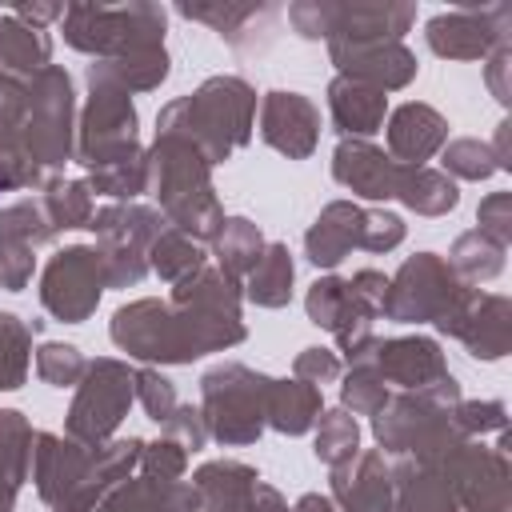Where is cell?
I'll return each mask as SVG.
<instances>
[{"mask_svg":"<svg viewBox=\"0 0 512 512\" xmlns=\"http://www.w3.org/2000/svg\"><path fill=\"white\" fill-rule=\"evenodd\" d=\"M336 376H340V360L328 348H304L296 356V380H304V384H328Z\"/></svg>","mask_w":512,"mask_h":512,"instance_id":"obj_51","label":"cell"},{"mask_svg":"<svg viewBox=\"0 0 512 512\" xmlns=\"http://www.w3.org/2000/svg\"><path fill=\"white\" fill-rule=\"evenodd\" d=\"M104 284H108V276H104V260H100L96 248H64L44 268L40 300H44V308L52 316L76 324L96 308Z\"/></svg>","mask_w":512,"mask_h":512,"instance_id":"obj_14","label":"cell"},{"mask_svg":"<svg viewBox=\"0 0 512 512\" xmlns=\"http://www.w3.org/2000/svg\"><path fill=\"white\" fill-rule=\"evenodd\" d=\"M28 276H32V248L0 244V284L4 288H24Z\"/></svg>","mask_w":512,"mask_h":512,"instance_id":"obj_52","label":"cell"},{"mask_svg":"<svg viewBox=\"0 0 512 512\" xmlns=\"http://www.w3.org/2000/svg\"><path fill=\"white\" fill-rule=\"evenodd\" d=\"M148 264H152L164 280L184 284L188 276H196V272L204 268V252H200L184 232L164 228V232L152 240V248H148Z\"/></svg>","mask_w":512,"mask_h":512,"instance_id":"obj_34","label":"cell"},{"mask_svg":"<svg viewBox=\"0 0 512 512\" xmlns=\"http://www.w3.org/2000/svg\"><path fill=\"white\" fill-rule=\"evenodd\" d=\"M468 296L472 292L452 272V264H444L432 252H420V256L404 260V268L396 272V280H388L384 316H392L400 324H420V320L448 324Z\"/></svg>","mask_w":512,"mask_h":512,"instance_id":"obj_7","label":"cell"},{"mask_svg":"<svg viewBox=\"0 0 512 512\" xmlns=\"http://www.w3.org/2000/svg\"><path fill=\"white\" fill-rule=\"evenodd\" d=\"M104 240V276L108 284H136L148 272V248L164 232V216L140 204H112L104 212H92L88 224Z\"/></svg>","mask_w":512,"mask_h":512,"instance_id":"obj_10","label":"cell"},{"mask_svg":"<svg viewBox=\"0 0 512 512\" xmlns=\"http://www.w3.org/2000/svg\"><path fill=\"white\" fill-rule=\"evenodd\" d=\"M136 392V372H128L120 360H92L80 376V392L68 412V436L100 448L124 420Z\"/></svg>","mask_w":512,"mask_h":512,"instance_id":"obj_9","label":"cell"},{"mask_svg":"<svg viewBox=\"0 0 512 512\" xmlns=\"http://www.w3.org/2000/svg\"><path fill=\"white\" fill-rule=\"evenodd\" d=\"M88 172H92V188L104 196H116V200H132L148 188V156L140 148H132L108 164H96Z\"/></svg>","mask_w":512,"mask_h":512,"instance_id":"obj_35","label":"cell"},{"mask_svg":"<svg viewBox=\"0 0 512 512\" xmlns=\"http://www.w3.org/2000/svg\"><path fill=\"white\" fill-rule=\"evenodd\" d=\"M436 468L468 512H508V460L500 448L456 444Z\"/></svg>","mask_w":512,"mask_h":512,"instance_id":"obj_13","label":"cell"},{"mask_svg":"<svg viewBox=\"0 0 512 512\" xmlns=\"http://www.w3.org/2000/svg\"><path fill=\"white\" fill-rule=\"evenodd\" d=\"M404 240V220L392 216V212H364V224H360V248L368 252H388Z\"/></svg>","mask_w":512,"mask_h":512,"instance_id":"obj_47","label":"cell"},{"mask_svg":"<svg viewBox=\"0 0 512 512\" xmlns=\"http://www.w3.org/2000/svg\"><path fill=\"white\" fill-rule=\"evenodd\" d=\"M288 20L300 36H328V44H384L400 40L416 20L412 4H292Z\"/></svg>","mask_w":512,"mask_h":512,"instance_id":"obj_8","label":"cell"},{"mask_svg":"<svg viewBox=\"0 0 512 512\" xmlns=\"http://www.w3.org/2000/svg\"><path fill=\"white\" fill-rule=\"evenodd\" d=\"M292 296V260L284 244H268L260 252V260L248 272V300L264 304V308H280Z\"/></svg>","mask_w":512,"mask_h":512,"instance_id":"obj_31","label":"cell"},{"mask_svg":"<svg viewBox=\"0 0 512 512\" xmlns=\"http://www.w3.org/2000/svg\"><path fill=\"white\" fill-rule=\"evenodd\" d=\"M296 512H336V504H332L328 496H304V500L296 504Z\"/></svg>","mask_w":512,"mask_h":512,"instance_id":"obj_54","label":"cell"},{"mask_svg":"<svg viewBox=\"0 0 512 512\" xmlns=\"http://www.w3.org/2000/svg\"><path fill=\"white\" fill-rule=\"evenodd\" d=\"M52 236V224L44 216L40 204L32 200H16L8 208H0V244H24V248H36Z\"/></svg>","mask_w":512,"mask_h":512,"instance_id":"obj_40","label":"cell"},{"mask_svg":"<svg viewBox=\"0 0 512 512\" xmlns=\"http://www.w3.org/2000/svg\"><path fill=\"white\" fill-rule=\"evenodd\" d=\"M252 112H256L252 88L236 76H216V80L200 84L192 96L172 100L160 112V132H176V136L192 140L208 164H220V160H228L232 148H240L248 140Z\"/></svg>","mask_w":512,"mask_h":512,"instance_id":"obj_2","label":"cell"},{"mask_svg":"<svg viewBox=\"0 0 512 512\" xmlns=\"http://www.w3.org/2000/svg\"><path fill=\"white\" fill-rule=\"evenodd\" d=\"M504 68H508V44H496V48H492V60H488V84H492V92H496V100H500V104L508 100Z\"/></svg>","mask_w":512,"mask_h":512,"instance_id":"obj_53","label":"cell"},{"mask_svg":"<svg viewBox=\"0 0 512 512\" xmlns=\"http://www.w3.org/2000/svg\"><path fill=\"white\" fill-rule=\"evenodd\" d=\"M148 184L156 188L176 232L200 240H212L220 232L224 212L208 184V160L192 140L176 132H156V148L148 156Z\"/></svg>","mask_w":512,"mask_h":512,"instance_id":"obj_3","label":"cell"},{"mask_svg":"<svg viewBox=\"0 0 512 512\" xmlns=\"http://www.w3.org/2000/svg\"><path fill=\"white\" fill-rule=\"evenodd\" d=\"M204 428L220 444H252L268 424V376L248 372L244 364H220L204 380Z\"/></svg>","mask_w":512,"mask_h":512,"instance_id":"obj_6","label":"cell"},{"mask_svg":"<svg viewBox=\"0 0 512 512\" xmlns=\"http://www.w3.org/2000/svg\"><path fill=\"white\" fill-rule=\"evenodd\" d=\"M136 396H140L144 412H148L156 424H164V420H168V416L180 408L172 380H164L160 372H136Z\"/></svg>","mask_w":512,"mask_h":512,"instance_id":"obj_46","label":"cell"},{"mask_svg":"<svg viewBox=\"0 0 512 512\" xmlns=\"http://www.w3.org/2000/svg\"><path fill=\"white\" fill-rule=\"evenodd\" d=\"M316 416H320L316 384H304V380H272L268 384V412H264V420L276 432L300 436V432H308L316 424Z\"/></svg>","mask_w":512,"mask_h":512,"instance_id":"obj_29","label":"cell"},{"mask_svg":"<svg viewBox=\"0 0 512 512\" xmlns=\"http://www.w3.org/2000/svg\"><path fill=\"white\" fill-rule=\"evenodd\" d=\"M88 84H92V100L80 124V164L96 168L136 148V108L124 88L108 80H92V76Z\"/></svg>","mask_w":512,"mask_h":512,"instance_id":"obj_11","label":"cell"},{"mask_svg":"<svg viewBox=\"0 0 512 512\" xmlns=\"http://www.w3.org/2000/svg\"><path fill=\"white\" fill-rule=\"evenodd\" d=\"M212 240H216L220 272L232 276V280H240L244 272H252V264H256L260 252H264V240H260L256 224H248V220H224Z\"/></svg>","mask_w":512,"mask_h":512,"instance_id":"obj_33","label":"cell"},{"mask_svg":"<svg viewBox=\"0 0 512 512\" xmlns=\"http://www.w3.org/2000/svg\"><path fill=\"white\" fill-rule=\"evenodd\" d=\"M16 116L24 152L36 168H56L72 156V80L64 68L48 64L36 76L20 80Z\"/></svg>","mask_w":512,"mask_h":512,"instance_id":"obj_5","label":"cell"},{"mask_svg":"<svg viewBox=\"0 0 512 512\" xmlns=\"http://www.w3.org/2000/svg\"><path fill=\"white\" fill-rule=\"evenodd\" d=\"M164 432L184 448V452H196L204 440H208V428H204V416L196 412V408H176L168 420H164Z\"/></svg>","mask_w":512,"mask_h":512,"instance_id":"obj_50","label":"cell"},{"mask_svg":"<svg viewBox=\"0 0 512 512\" xmlns=\"http://www.w3.org/2000/svg\"><path fill=\"white\" fill-rule=\"evenodd\" d=\"M40 68H48V36L44 28H32L16 20L12 12H0V76L28 80Z\"/></svg>","mask_w":512,"mask_h":512,"instance_id":"obj_28","label":"cell"},{"mask_svg":"<svg viewBox=\"0 0 512 512\" xmlns=\"http://www.w3.org/2000/svg\"><path fill=\"white\" fill-rule=\"evenodd\" d=\"M40 208H44L52 232H56V228H88V224H92V196H88V184H76V180H52Z\"/></svg>","mask_w":512,"mask_h":512,"instance_id":"obj_37","label":"cell"},{"mask_svg":"<svg viewBox=\"0 0 512 512\" xmlns=\"http://www.w3.org/2000/svg\"><path fill=\"white\" fill-rule=\"evenodd\" d=\"M360 224H364V212L356 204H348V200L328 204L304 236L308 260L316 268H336L352 248H360Z\"/></svg>","mask_w":512,"mask_h":512,"instance_id":"obj_24","label":"cell"},{"mask_svg":"<svg viewBox=\"0 0 512 512\" xmlns=\"http://www.w3.org/2000/svg\"><path fill=\"white\" fill-rule=\"evenodd\" d=\"M328 108H332L336 128L340 132H352V136H372L384 124V92L380 88H368L360 80H348V76H336L332 80Z\"/></svg>","mask_w":512,"mask_h":512,"instance_id":"obj_26","label":"cell"},{"mask_svg":"<svg viewBox=\"0 0 512 512\" xmlns=\"http://www.w3.org/2000/svg\"><path fill=\"white\" fill-rule=\"evenodd\" d=\"M396 196L408 208L424 212V216H440V212L456 208V200H460L456 184L444 172H432V168H404V180H400V192Z\"/></svg>","mask_w":512,"mask_h":512,"instance_id":"obj_32","label":"cell"},{"mask_svg":"<svg viewBox=\"0 0 512 512\" xmlns=\"http://www.w3.org/2000/svg\"><path fill=\"white\" fill-rule=\"evenodd\" d=\"M340 396L352 412H364V416H376L388 404V388H384V380L372 364H352V376L344 380Z\"/></svg>","mask_w":512,"mask_h":512,"instance_id":"obj_43","label":"cell"},{"mask_svg":"<svg viewBox=\"0 0 512 512\" xmlns=\"http://www.w3.org/2000/svg\"><path fill=\"white\" fill-rule=\"evenodd\" d=\"M396 484V504L392 512H456V496L448 488V480L440 476V468L432 464H400L392 472Z\"/></svg>","mask_w":512,"mask_h":512,"instance_id":"obj_27","label":"cell"},{"mask_svg":"<svg viewBox=\"0 0 512 512\" xmlns=\"http://www.w3.org/2000/svg\"><path fill=\"white\" fill-rule=\"evenodd\" d=\"M64 40L100 60H116L140 48H160L164 8L156 4H72L60 16Z\"/></svg>","mask_w":512,"mask_h":512,"instance_id":"obj_4","label":"cell"},{"mask_svg":"<svg viewBox=\"0 0 512 512\" xmlns=\"http://www.w3.org/2000/svg\"><path fill=\"white\" fill-rule=\"evenodd\" d=\"M448 124L428 104H400L388 120V152L404 168H424V160L444 144Z\"/></svg>","mask_w":512,"mask_h":512,"instance_id":"obj_22","label":"cell"},{"mask_svg":"<svg viewBox=\"0 0 512 512\" xmlns=\"http://www.w3.org/2000/svg\"><path fill=\"white\" fill-rule=\"evenodd\" d=\"M32 464V428L20 412H0V488H20Z\"/></svg>","mask_w":512,"mask_h":512,"instance_id":"obj_36","label":"cell"},{"mask_svg":"<svg viewBox=\"0 0 512 512\" xmlns=\"http://www.w3.org/2000/svg\"><path fill=\"white\" fill-rule=\"evenodd\" d=\"M504 268V248L496 240H488L484 232H464L452 248V272L468 276V280H492Z\"/></svg>","mask_w":512,"mask_h":512,"instance_id":"obj_38","label":"cell"},{"mask_svg":"<svg viewBox=\"0 0 512 512\" xmlns=\"http://www.w3.org/2000/svg\"><path fill=\"white\" fill-rule=\"evenodd\" d=\"M332 64L340 68V76L360 80L368 88L392 92L404 88L416 76V56L400 44V40H384V44H328Z\"/></svg>","mask_w":512,"mask_h":512,"instance_id":"obj_16","label":"cell"},{"mask_svg":"<svg viewBox=\"0 0 512 512\" xmlns=\"http://www.w3.org/2000/svg\"><path fill=\"white\" fill-rule=\"evenodd\" d=\"M180 12L188 20H204L212 24L220 36H228L232 44H240V32L252 24V20H264L272 8H256V4H180Z\"/></svg>","mask_w":512,"mask_h":512,"instance_id":"obj_41","label":"cell"},{"mask_svg":"<svg viewBox=\"0 0 512 512\" xmlns=\"http://www.w3.org/2000/svg\"><path fill=\"white\" fill-rule=\"evenodd\" d=\"M332 176L352 188L356 196H368V200H388L400 192V180H404V164H396L392 156H384L380 148L364 144V140H344L332 156Z\"/></svg>","mask_w":512,"mask_h":512,"instance_id":"obj_19","label":"cell"},{"mask_svg":"<svg viewBox=\"0 0 512 512\" xmlns=\"http://www.w3.org/2000/svg\"><path fill=\"white\" fill-rule=\"evenodd\" d=\"M320 428H316V456L328 464V468H340L356 456V444H360V432H356V420L348 412H320L316 416Z\"/></svg>","mask_w":512,"mask_h":512,"instance_id":"obj_39","label":"cell"},{"mask_svg":"<svg viewBox=\"0 0 512 512\" xmlns=\"http://www.w3.org/2000/svg\"><path fill=\"white\" fill-rule=\"evenodd\" d=\"M260 136L292 156V160H304L312 148H316V136H320V112L308 96L300 92H268L264 104H260Z\"/></svg>","mask_w":512,"mask_h":512,"instance_id":"obj_17","label":"cell"},{"mask_svg":"<svg viewBox=\"0 0 512 512\" xmlns=\"http://www.w3.org/2000/svg\"><path fill=\"white\" fill-rule=\"evenodd\" d=\"M96 512H200V500H196L192 484L136 476V480L112 488Z\"/></svg>","mask_w":512,"mask_h":512,"instance_id":"obj_23","label":"cell"},{"mask_svg":"<svg viewBox=\"0 0 512 512\" xmlns=\"http://www.w3.org/2000/svg\"><path fill=\"white\" fill-rule=\"evenodd\" d=\"M36 372H40V380L68 388V384H80V376L88 372V360L72 344H44L36 352Z\"/></svg>","mask_w":512,"mask_h":512,"instance_id":"obj_44","label":"cell"},{"mask_svg":"<svg viewBox=\"0 0 512 512\" xmlns=\"http://www.w3.org/2000/svg\"><path fill=\"white\" fill-rule=\"evenodd\" d=\"M452 420L464 436L468 432H500L504 428V404L500 400H468V404L452 408Z\"/></svg>","mask_w":512,"mask_h":512,"instance_id":"obj_48","label":"cell"},{"mask_svg":"<svg viewBox=\"0 0 512 512\" xmlns=\"http://www.w3.org/2000/svg\"><path fill=\"white\" fill-rule=\"evenodd\" d=\"M24 372H28V328L12 312H0V388H20Z\"/></svg>","mask_w":512,"mask_h":512,"instance_id":"obj_42","label":"cell"},{"mask_svg":"<svg viewBox=\"0 0 512 512\" xmlns=\"http://www.w3.org/2000/svg\"><path fill=\"white\" fill-rule=\"evenodd\" d=\"M336 512H392V472L380 452H356L332 468Z\"/></svg>","mask_w":512,"mask_h":512,"instance_id":"obj_18","label":"cell"},{"mask_svg":"<svg viewBox=\"0 0 512 512\" xmlns=\"http://www.w3.org/2000/svg\"><path fill=\"white\" fill-rule=\"evenodd\" d=\"M444 332L460 336L468 344V352L480 360H500L508 352V300L504 296H468L460 304V312L440 324Z\"/></svg>","mask_w":512,"mask_h":512,"instance_id":"obj_20","label":"cell"},{"mask_svg":"<svg viewBox=\"0 0 512 512\" xmlns=\"http://www.w3.org/2000/svg\"><path fill=\"white\" fill-rule=\"evenodd\" d=\"M508 208H512V196L508 192H492L480 204V228L476 232H484L500 248H508V240H512V216H508Z\"/></svg>","mask_w":512,"mask_h":512,"instance_id":"obj_49","label":"cell"},{"mask_svg":"<svg viewBox=\"0 0 512 512\" xmlns=\"http://www.w3.org/2000/svg\"><path fill=\"white\" fill-rule=\"evenodd\" d=\"M88 76L92 80H108V84H116L124 92H144V88H156L168 76V52L160 44V48H140V52L116 56V60H92Z\"/></svg>","mask_w":512,"mask_h":512,"instance_id":"obj_30","label":"cell"},{"mask_svg":"<svg viewBox=\"0 0 512 512\" xmlns=\"http://www.w3.org/2000/svg\"><path fill=\"white\" fill-rule=\"evenodd\" d=\"M444 168L464 180H484L496 172V160H492V148L480 140H452L444 148Z\"/></svg>","mask_w":512,"mask_h":512,"instance_id":"obj_45","label":"cell"},{"mask_svg":"<svg viewBox=\"0 0 512 512\" xmlns=\"http://www.w3.org/2000/svg\"><path fill=\"white\" fill-rule=\"evenodd\" d=\"M92 452H96V448H88V444H80V440H72V436H68V440H60V436H52V432L36 436V448H32V456H36L32 480H36L40 496H44L52 508H60V504L68 500V492L80 484V476H84Z\"/></svg>","mask_w":512,"mask_h":512,"instance_id":"obj_21","label":"cell"},{"mask_svg":"<svg viewBox=\"0 0 512 512\" xmlns=\"http://www.w3.org/2000/svg\"><path fill=\"white\" fill-rule=\"evenodd\" d=\"M508 4H484V8H452L428 20V48L448 60H476L488 56L496 44H508Z\"/></svg>","mask_w":512,"mask_h":512,"instance_id":"obj_15","label":"cell"},{"mask_svg":"<svg viewBox=\"0 0 512 512\" xmlns=\"http://www.w3.org/2000/svg\"><path fill=\"white\" fill-rule=\"evenodd\" d=\"M112 340L140 360H168L184 364L204 352L228 348L244 340L236 280L220 268H200L184 284H176L172 304L136 300L116 312Z\"/></svg>","mask_w":512,"mask_h":512,"instance_id":"obj_1","label":"cell"},{"mask_svg":"<svg viewBox=\"0 0 512 512\" xmlns=\"http://www.w3.org/2000/svg\"><path fill=\"white\" fill-rule=\"evenodd\" d=\"M372 368L380 372L384 384H400L412 392H428L440 404H460V388L452 380V372L444 368V356L436 348V340L428 336H404V340H384L372 352Z\"/></svg>","mask_w":512,"mask_h":512,"instance_id":"obj_12","label":"cell"},{"mask_svg":"<svg viewBox=\"0 0 512 512\" xmlns=\"http://www.w3.org/2000/svg\"><path fill=\"white\" fill-rule=\"evenodd\" d=\"M256 484H260V476L248 464H236V460L204 464L192 476V488H196V500H200L204 512H248L252 496H256Z\"/></svg>","mask_w":512,"mask_h":512,"instance_id":"obj_25","label":"cell"}]
</instances>
